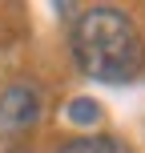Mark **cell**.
Segmentation results:
<instances>
[{
    "label": "cell",
    "instance_id": "1",
    "mask_svg": "<svg viewBox=\"0 0 145 153\" xmlns=\"http://www.w3.org/2000/svg\"><path fill=\"white\" fill-rule=\"evenodd\" d=\"M73 56L93 81H129L141 69V36L117 8H89L73 24Z\"/></svg>",
    "mask_w": 145,
    "mask_h": 153
},
{
    "label": "cell",
    "instance_id": "2",
    "mask_svg": "<svg viewBox=\"0 0 145 153\" xmlns=\"http://www.w3.org/2000/svg\"><path fill=\"white\" fill-rule=\"evenodd\" d=\"M40 121V97L28 85H12L0 93V137H20Z\"/></svg>",
    "mask_w": 145,
    "mask_h": 153
},
{
    "label": "cell",
    "instance_id": "3",
    "mask_svg": "<svg viewBox=\"0 0 145 153\" xmlns=\"http://www.w3.org/2000/svg\"><path fill=\"white\" fill-rule=\"evenodd\" d=\"M61 153H129V145L117 137H101V133H93V137H77V141H65Z\"/></svg>",
    "mask_w": 145,
    "mask_h": 153
},
{
    "label": "cell",
    "instance_id": "4",
    "mask_svg": "<svg viewBox=\"0 0 145 153\" xmlns=\"http://www.w3.org/2000/svg\"><path fill=\"white\" fill-rule=\"evenodd\" d=\"M69 121L73 125H93V121H101V105H97V101H73V105H69Z\"/></svg>",
    "mask_w": 145,
    "mask_h": 153
}]
</instances>
